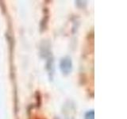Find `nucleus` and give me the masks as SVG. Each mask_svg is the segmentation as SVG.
<instances>
[{"label": "nucleus", "instance_id": "f257e3e1", "mask_svg": "<svg viewBox=\"0 0 127 119\" xmlns=\"http://www.w3.org/2000/svg\"><path fill=\"white\" fill-rule=\"evenodd\" d=\"M61 69L64 73L68 74L71 70V61L68 57H65L61 60Z\"/></svg>", "mask_w": 127, "mask_h": 119}, {"label": "nucleus", "instance_id": "f03ea898", "mask_svg": "<svg viewBox=\"0 0 127 119\" xmlns=\"http://www.w3.org/2000/svg\"><path fill=\"white\" fill-rule=\"evenodd\" d=\"M85 119H95V113L94 110L88 111L85 115Z\"/></svg>", "mask_w": 127, "mask_h": 119}]
</instances>
